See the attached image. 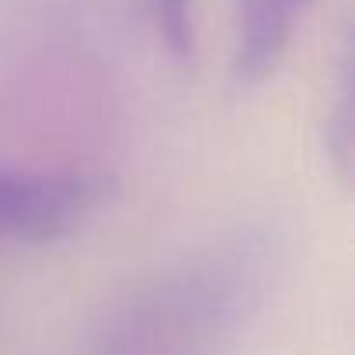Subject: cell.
Instances as JSON below:
<instances>
[{
  "label": "cell",
  "instance_id": "6da1fadb",
  "mask_svg": "<svg viewBox=\"0 0 355 355\" xmlns=\"http://www.w3.org/2000/svg\"><path fill=\"white\" fill-rule=\"evenodd\" d=\"M279 268L268 234H234L101 313L84 355H227Z\"/></svg>",
  "mask_w": 355,
  "mask_h": 355
},
{
  "label": "cell",
  "instance_id": "277c9868",
  "mask_svg": "<svg viewBox=\"0 0 355 355\" xmlns=\"http://www.w3.org/2000/svg\"><path fill=\"white\" fill-rule=\"evenodd\" d=\"M139 8L174 60L196 56V0H139Z\"/></svg>",
  "mask_w": 355,
  "mask_h": 355
},
{
  "label": "cell",
  "instance_id": "7a4b0ae2",
  "mask_svg": "<svg viewBox=\"0 0 355 355\" xmlns=\"http://www.w3.org/2000/svg\"><path fill=\"white\" fill-rule=\"evenodd\" d=\"M101 182L73 171H39L0 160V241L49 244L73 234L94 202Z\"/></svg>",
  "mask_w": 355,
  "mask_h": 355
},
{
  "label": "cell",
  "instance_id": "3957f363",
  "mask_svg": "<svg viewBox=\"0 0 355 355\" xmlns=\"http://www.w3.org/2000/svg\"><path fill=\"white\" fill-rule=\"evenodd\" d=\"M313 4L317 0H234V77L241 84L265 80Z\"/></svg>",
  "mask_w": 355,
  "mask_h": 355
}]
</instances>
